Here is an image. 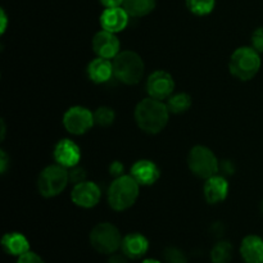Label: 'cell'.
<instances>
[{
	"instance_id": "cell-5",
	"label": "cell",
	"mask_w": 263,
	"mask_h": 263,
	"mask_svg": "<svg viewBox=\"0 0 263 263\" xmlns=\"http://www.w3.org/2000/svg\"><path fill=\"white\" fill-rule=\"evenodd\" d=\"M69 182V171L61 164H50L39 175L37 189L43 197L54 198L61 194Z\"/></svg>"
},
{
	"instance_id": "cell-11",
	"label": "cell",
	"mask_w": 263,
	"mask_h": 263,
	"mask_svg": "<svg viewBox=\"0 0 263 263\" xmlns=\"http://www.w3.org/2000/svg\"><path fill=\"white\" fill-rule=\"evenodd\" d=\"M92 50L98 57L113 59L121 51V43L116 33L102 30L92 37Z\"/></svg>"
},
{
	"instance_id": "cell-34",
	"label": "cell",
	"mask_w": 263,
	"mask_h": 263,
	"mask_svg": "<svg viewBox=\"0 0 263 263\" xmlns=\"http://www.w3.org/2000/svg\"><path fill=\"white\" fill-rule=\"evenodd\" d=\"M8 164V157L5 154L4 151H2V158H0V170H2V174H4L5 170H7Z\"/></svg>"
},
{
	"instance_id": "cell-8",
	"label": "cell",
	"mask_w": 263,
	"mask_h": 263,
	"mask_svg": "<svg viewBox=\"0 0 263 263\" xmlns=\"http://www.w3.org/2000/svg\"><path fill=\"white\" fill-rule=\"evenodd\" d=\"M94 123V113L81 105L69 108L63 116L64 128L72 135H82L87 133Z\"/></svg>"
},
{
	"instance_id": "cell-26",
	"label": "cell",
	"mask_w": 263,
	"mask_h": 263,
	"mask_svg": "<svg viewBox=\"0 0 263 263\" xmlns=\"http://www.w3.org/2000/svg\"><path fill=\"white\" fill-rule=\"evenodd\" d=\"M86 170L82 168V167H72V170L69 171V181L73 185L86 181Z\"/></svg>"
},
{
	"instance_id": "cell-6",
	"label": "cell",
	"mask_w": 263,
	"mask_h": 263,
	"mask_svg": "<svg viewBox=\"0 0 263 263\" xmlns=\"http://www.w3.org/2000/svg\"><path fill=\"white\" fill-rule=\"evenodd\" d=\"M187 166L193 175L199 179H210L220 171V162L210 148L195 145L187 154Z\"/></svg>"
},
{
	"instance_id": "cell-33",
	"label": "cell",
	"mask_w": 263,
	"mask_h": 263,
	"mask_svg": "<svg viewBox=\"0 0 263 263\" xmlns=\"http://www.w3.org/2000/svg\"><path fill=\"white\" fill-rule=\"evenodd\" d=\"M0 20H2V26H0V32L4 33L5 30H7V23H8V18L7 14H5V10L2 9L0 12Z\"/></svg>"
},
{
	"instance_id": "cell-25",
	"label": "cell",
	"mask_w": 263,
	"mask_h": 263,
	"mask_svg": "<svg viewBox=\"0 0 263 263\" xmlns=\"http://www.w3.org/2000/svg\"><path fill=\"white\" fill-rule=\"evenodd\" d=\"M163 257L166 263H187L185 252L177 247H168L164 249Z\"/></svg>"
},
{
	"instance_id": "cell-21",
	"label": "cell",
	"mask_w": 263,
	"mask_h": 263,
	"mask_svg": "<svg viewBox=\"0 0 263 263\" xmlns=\"http://www.w3.org/2000/svg\"><path fill=\"white\" fill-rule=\"evenodd\" d=\"M234 256V247L230 241L220 240L213 246L211 251L212 263H230Z\"/></svg>"
},
{
	"instance_id": "cell-13",
	"label": "cell",
	"mask_w": 263,
	"mask_h": 263,
	"mask_svg": "<svg viewBox=\"0 0 263 263\" xmlns=\"http://www.w3.org/2000/svg\"><path fill=\"white\" fill-rule=\"evenodd\" d=\"M128 17L130 15L123 9V7L105 8L100 15V25L103 30L117 33L125 30L126 26L128 25Z\"/></svg>"
},
{
	"instance_id": "cell-35",
	"label": "cell",
	"mask_w": 263,
	"mask_h": 263,
	"mask_svg": "<svg viewBox=\"0 0 263 263\" xmlns=\"http://www.w3.org/2000/svg\"><path fill=\"white\" fill-rule=\"evenodd\" d=\"M141 263H161L159 261H157V259H152V258H149V259H144L143 262Z\"/></svg>"
},
{
	"instance_id": "cell-9",
	"label": "cell",
	"mask_w": 263,
	"mask_h": 263,
	"mask_svg": "<svg viewBox=\"0 0 263 263\" xmlns=\"http://www.w3.org/2000/svg\"><path fill=\"white\" fill-rule=\"evenodd\" d=\"M175 90V80L167 71L153 72L146 80V91L149 97L164 100L172 95Z\"/></svg>"
},
{
	"instance_id": "cell-23",
	"label": "cell",
	"mask_w": 263,
	"mask_h": 263,
	"mask_svg": "<svg viewBox=\"0 0 263 263\" xmlns=\"http://www.w3.org/2000/svg\"><path fill=\"white\" fill-rule=\"evenodd\" d=\"M186 7L193 14L207 15L215 9L216 0H185Z\"/></svg>"
},
{
	"instance_id": "cell-4",
	"label": "cell",
	"mask_w": 263,
	"mask_h": 263,
	"mask_svg": "<svg viewBox=\"0 0 263 263\" xmlns=\"http://www.w3.org/2000/svg\"><path fill=\"white\" fill-rule=\"evenodd\" d=\"M261 64V57L253 46H241L231 54L229 68L238 80L249 81L258 73Z\"/></svg>"
},
{
	"instance_id": "cell-12",
	"label": "cell",
	"mask_w": 263,
	"mask_h": 263,
	"mask_svg": "<svg viewBox=\"0 0 263 263\" xmlns=\"http://www.w3.org/2000/svg\"><path fill=\"white\" fill-rule=\"evenodd\" d=\"M53 154L57 163L66 168L76 167L81 159V151H80L79 145L69 139L59 140L54 146Z\"/></svg>"
},
{
	"instance_id": "cell-3",
	"label": "cell",
	"mask_w": 263,
	"mask_h": 263,
	"mask_svg": "<svg viewBox=\"0 0 263 263\" xmlns=\"http://www.w3.org/2000/svg\"><path fill=\"white\" fill-rule=\"evenodd\" d=\"M113 76L125 85H135L141 81L145 64L141 57L133 50L120 51L113 58Z\"/></svg>"
},
{
	"instance_id": "cell-17",
	"label": "cell",
	"mask_w": 263,
	"mask_h": 263,
	"mask_svg": "<svg viewBox=\"0 0 263 263\" xmlns=\"http://www.w3.org/2000/svg\"><path fill=\"white\" fill-rule=\"evenodd\" d=\"M240 256L246 263H263V239L248 235L240 244Z\"/></svg>"
},
{
	"instance_id": "cell-19",
	"label": "cell",
	"mask_w": 263,
	"mask_h": 263,
	"mask_svg": "<svg viewBox=\"0 0 263 263\" xmlns=\"http://www.w3.org/2000/svg\"><path fill=\"white\" fill-rule=\"evenodd\" d=\"M2 247L5 253L20 257L30 251V243L27 238L21 233H8L3 236Z\"/></svg>"
},
{
	"instance_id": "cell-24",
	"label": "cell",
	"mask_w": 263,
	"mask_h": 263,
	"mask_svg": "<svg viewBox=\"0 0 263 263\" xmlns=\"http://www.w3.org/2000/svg\"><path fill=\"white\" fill-rule=\"evenodd\" d=\"M115 110L109 107H99L94 112V120L95 123L103 127H108L115 122Z\"/></svg>"
},
{
	"instance_id": "cell-22",
	"label": "cell",
	"mask_w": 263,
	"mask_h": 263,
	"mask_svg": "<svg viewBox=\"0 0 263 263\" xmlns=\"http://www.w3.org/2000/svg\"><path fill=\"white\" fill-rule=\"evenodd\" d=\"M190 107H192V98L185 92L171 95L167 102V108H168L170 113H174V115H181V113L187 112Z\"/></svg>"
},
{
	"instance_id": "cell-20",
	"label": "cell",
	"mask_w": 263,
	"mask_h": 263,
	"mask_svg": "<svg viewBox=\"0 0 263 263\" xmlns=\"http://www.w3.org/2000/svg\"><path fill=\"white\" fill-rule=\"evenodd\" d=\"M122 7L130 17H144L156 8V0H123Z\"/></svg>"
},
{
	"instance_id": "cell-31",
	"label": "cell",
	"mask_w": 263,
	"mask_h": 263,
	"mask_svg": "<svg viewBox=\"0 0 263 263\" xmlns=\"http://www.w3.org/2000/svg\"><path fill=\"white\" fill-rule=\"evenodd\" d=\"M220 170L223 171V174L231 175L234 172V164L231 161H223L220 163Z\"/></svg>"
},
{
	"instance_id": "cell-14",
	"label": "cell",
	"mask_w": 263,
	"mask_h": 263,
	"mask_svg": "<svg viewBox=\"0 0 263 263\" xmlns=\"http://www.w3.org/2000/svg\"><path fill=\"white\" fill-rule=\"evenodd\" d=\"M131 176L139 182V185L151 186L158 181L161 176L158 166L149 159H140L131 167Z\"/></svg>"
},
{
	"instance_id": "cell-29",
	"label": "cell",
	"mask_w": 263,
	"mask_h": 263,
	"mask_svg": "<svg viewBox=\"0 0 263 263\" xmlns=\"http://www.w3.org/2000/svg\"><path fill=\"white\" fill-rule=\"evenodd\" d=\"M123 170H125V167H123V164L121 163L120 161H115L110 163L109 166V172L112 176L115 177H120L123 175Z\"/></svg>"
},
{
	"instance_id": "cell-10",
	"label": "cell",
	"mask_w": 263,
	"mask_h": 263,
	"mask_svg": "<svg viewBox=\"0 0 263 263\" xmlns=\"http://www.w3.org/2000/svg\"><path fill=\"white\" fill-rule=\"evenodd\" d=\"M102 198V190L95 182L84 181L80 184L73 185L71 193V199L77 207L89 208L95 207Z\"/></svg>"
},
{
	"instance_id": "cell-1",
	"label": "cell",
	"mask_w": 263,
	"mask_h": 263,
	"mask_svg": "<svg viewBox=\"0 0 263 263\" xmlns=\"http://www.w3.org/2000/svg\"><path fill=\"white\" fill-rule=\"evenodd\" d=\"M170 110L167 104L154 98H145L135 108V121L139 128L146 134H159L167 126Z\"/></svg>"
},
{
	"instance_id": "cell-15",
	"label": "cell",
	"mask_w": 263,
	"mask_h": 263,
	"mask_svg": "<svg viewBox=\"0 0 263 263\" xmlns=\"http://www.w3.org/2000/svg\"><path fill=\"white\" fill-rule=\"evenodd\" d=\"M204 198L210 204H217V203L223 202L229 194V182L225 176L221 175H215L205 180L204 187Z\"/></svg>"
},
{
	"instance_id": "cell-28",
	"label": "cell",
	"mask_w": 263,
	"mask_h": 263,
	"mask_svg": "<svg viewBox=\"0 0 263 263\" xmlns=\"http://www.w3.org/2000/svg\"><path fill=\"white\" fill-rule=\"evenodd\" d=\"M17 263H45V262H44V259L41 258L39 254H36L35 252L28 251L27 253L18 257Z\"/></svg>"
},
{
	"instance_id": "cell-36",
	"label": "cell",
	"mask_w": 263,
	"mask_h": 263,
	"mask_svg": "<svg viewBox=\"0 0 263 263\" xmlns=\"http://www.w3.org/2000/svg\"><path fill=\"white\" fill-rule=\"evenodd\" d=\"M261 212H262V215H263V202H262V204H261Z\"/></svg>"
},
{
	"instance_id": "cell-32",
	"label": "cell",
	"mask_w": 263,
	"mask_h": 263,
	"mask_svg": "<svg viewBox=\"0 0 263 263\" xmlns=\"http://www.w3.org/2000/svg\"><path fill=\"white\" fill-rule=\"evenodd\" d=\"M105 8H113V7H122L123 0H99Z\"/></svg>"
},
{
	"instance_id": "cell-18",
	"label": "cell",
	"mask_w": 263,
	"mask_h": 263,
	"mask_svg": "<svg viewBox=\"0 0 263 263\" xmlns=\"http://www.w3.org/2000/svg\"><path fill=\"white\" fill-rule=\"evenodd\" d=\"M87 76L95 84H104L109 81L113 76V63L109 59L98 58L92 59L87 66Z\"/></svg>"
},
{
	"instance_id": "cell-16",
	"label": "cell",
	"mask_w": 263,
	"mask_h": 263,
	"mask_svg": "<svg viewBox=\"0 0 263 263\" xmlns=\"http://www.w3.org/2000/svg\"><path fill=\"white\" fill-rule=\"evenodd\" d=\"M121 249L122 253L130 259L143 258L149 249V241L141 234L131 233L122 239Z\"/></svg>"
},
{
	"instance_id": "cell-7",
	"label": "cell",
	"mask_w": 263,
	"mask_h": 263,
	"mask_svg": "<svg viewBox=\"0 0 263 263\" xmlns=\"http://www.w3.org/2000/svg\"><path fill=\"white\" fill-rule=\"evenodd\" d=\"M90 244L100 254H113L121 248L122 236L110 222H100L90 231Z\"/></svg>"
},
{
	"instance_id": "cell-30",
	"label": "cell",
	"mask_w": 263,
	"mask_h": 263,
	"mask_svg": "<svg viewBox=\"0 0 263 263\" xmlns=\"http://www.w3.org/2000/svg\"><path fill=\"white\" fill-rule=\"evenodd\" d=\"M128 257H126L125 254H110L108 263H128Z\"/></svg>"
},
{
	"instance_id": "cell-27",
	"label": "cell",
	"mask_w": 263,
	"mask_h": 263,
	"mask_svg": "<svg viewBox=\"0 0 263 263\" xmlns=\"http://www.w3.org/2000/svg\"><path fill=\"white\" fill-rule=\"evenodd\" d=\"M252 46L259 54L263 53V27H258L257 30H254L253 35H252Z\"/></svg>"
},
{
	"instance_id": "cell-2",
	"label": "cell",
	"mask_w": 263,
	"mask_h": 263,
	"mask_svg": "<svg viewBox=\"0 0 263 263\" xmlns=\"http://www.w3.org/2000/svg\"><path fill=\"white\" fill-rule=\"evenodd\" d=\"M140 185L131 175L116 177L108 189V203L115 211H126L135 204Z\"/></svg>"
}]
</instances>
